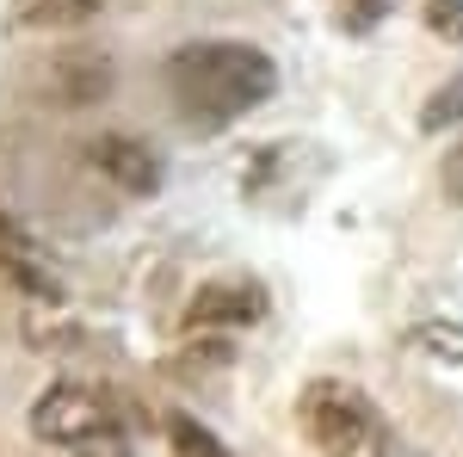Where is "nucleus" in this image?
<instances>
[{"instance_id":"f257e3e1","label":"nucleus","mask_w":463,"mask_h":457,"mask_svg":"<svg viewBox=\"0 0 463 457\" xmlns=\"http://www.w3.org/2000/svg\"><path fill=\"white\" fill-rule=\"evenodd\" d=\"M167 87H174L179 111L198 130H216V124H235L253 106H266L279 93V69H272L266 50L222 37V43H185V50H174Z\"/></svg>"},{"instance_id":"f03ea898","label":"nucleus","mask_w":463,"mask_h":457,"mask_svg":"<svg viewBox=\"0 0 463 457\" xmlns=\"http://www.w3.org/2000/svg\"><path fill=\"white\" fill-rule=\"evenodd\" d=\"M297 421H303V439L321 457H402V439H395L390 414L364 389L340 384V377H321V384L303 389Z\"/></svg>"},{"instance_id":"7ed1b4c3","label":"nucleus","mask_w":463,"mask_h":457,"mask_svg":"<svg viewBox=\"0 0 463 457\" xmlns=\"http://www.w3.org/2000/svg\"><path fill=\"white\" fill-rule=\"evenodd\" d=\"M32 433L43 445L69 452V457H137L130 433H124V414L87 384L43 389L37 408H32Z\"/></svg>"},{"instance_id":"20e7f679","label":"nucleus","mask_w":463,"mask_h":457,"mask_svg":"<svg viewBox=\"0 0 463 457\" xmlns=\"http://www.w3.org/2000/svg\"><path fill=\"white\" fill-rule=\"evenodd\" d=\"M266 316V290L260 284H204L185 309V328H248Z\"/></svg>"},{"instance_id":"39448f33","label":"nucleus","mask_w":463,"mask_h":457,"mask_svg":"<svg viewBox=\"0 0 463 457\" xmlns=\"http://www.w3.org/2000/svg\"><path fill=\"white\" fill-rule=\"evenodd\" d=\"M93 167H99L111 186H124V192H155V186H161L155 155H148L143 142H130V137H99L93 142Z\"/></svg>"},{"instance_id":"423d86ee","label":"nucleus","mask_w":463,"mask_h":457,"mask_svg":"<svg viewBox=\"0 0 463 457\" xmlns=\"http://www.w3.org/2000/svg\"><path fill=\"white\" fill-rule=\"evenodd\" d=\"M99 0H13V25H87Z\"/></svg>"},{"instance_id":"0eeeda50","label":"nucleus","mask_w":463,"mask_h":457,"mask_svg":"<svg viewBox=\"0 0 463 457\" xmlns=\"http://www.w3.org/2000/svg\"><path fill=\"white\" fill-rule=\"evenodd\" d=\"M414 347L427 352V358H439V365L463 371V321H420L414 328Z\"/></svg>"},{"instance_id":"6e6552de","label":"nucleus","mask_w":463,"mask_h":457,"mask_svg":"<svg viewBox=\"0 0 463 457\" xmlns=\"http://www.w3.org/2000/svg\"><path fill=\"white\" fill-rule=\"evenodd\" d=\"M167 439H174V457H235L216 433H204L198 421H185V414H174L167 421Z\"/></svg>"},{"instance_id":"1a4fd4ad","label":"nucleus","mask_w":463,"mask_h":457,"mask_svg":"<svg viewBox=\"0 0 463 457\" xmlns=\"http://www.w3.org/2000/svg\"><path fill=\"white\" fill-rule=\"evenodd\" d=\"M451 124H463V74H451L427 106H420V130H451Z\"/></svg>"},{"instance_id":"9d476101","label":"nucleus","mask_w":463,"mask_h":457,"mask_svg":"<svg viewBox=\"0 0 463 457\" xmlns=\"http://www.w3.org/2000/svg\"><path fill=\"white\" fill-rule=\"evenodd\" d=\"M427 32L445 43H463V0H427Z\"/></svg>"},{"instance_id":"9b49d317","label":"nucleus","mask_w":463,"mask_h":457,"mask_svg":"<svg viewBox=\"0 0 463 457\" xmlns=\"http://www.w3.org/2000/svg\"><path fill=\"white\" fill-rule=\"evenodd\" d=\"M334 6H340V25H346V32H371L395 0H334Z\"/></svg>"},{"instance_id":"f8f14e48","label":"nucleus","mask_w":463,"mask_h":457,"mask_svg":"<svg viewBox=\"0 0 463 457\" xmlns=\"http://www.w3.org/2000/svg\"><path fill=\"white\" fill-rule=\"evenodd\" d=\"M439 192L451 198V205H463V137L445 148V161H439Z\"/></svg>"}]
</instances>
